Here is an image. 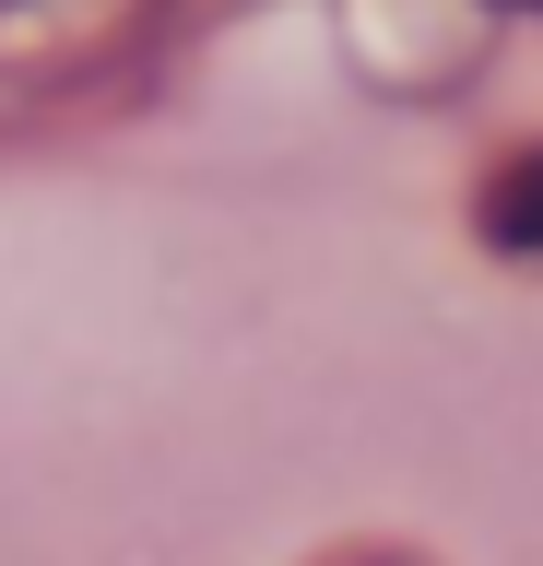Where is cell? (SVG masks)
Wrapping results in <instances>:
<instances>
[{
  "mask_svg": "<svg viewBox=\"0 0 543 566\" xmlns=\"http://www.w3.org/2000/svg\"><path fill=\"white\" fill-rule=\"evenodd\" d=\"M484 237H497V248H543V154H508V166H497Z\"/></svg>",
  "mask_w": 543,
  "mask_h": 566,
  "instance_id": "obj_1",
  "label": "cell"
},
{
  "mask_svg": "<svg viewBox=\"0 0 543 566\" xmlns=\"http://www.w3.org/2000/svg\"><path fill=\"white\" fill-rule=\"evenodd\" d=\"M355 566H378V555H355Z\"/></svg>",
  "mask_w": 543,
  "mask_h": 566,
  "instance_id": "obj_2",
  "label": "cell"
}]
</instances>
